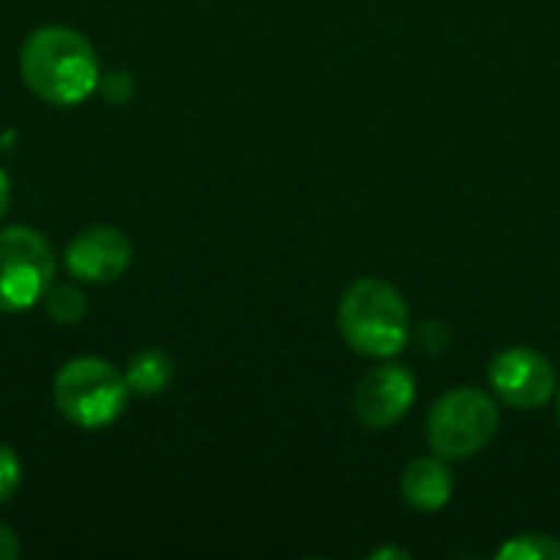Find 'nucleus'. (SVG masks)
Listing matches in <instances>:
<instances>
[{"instance_id":"f257e3e1","label":"nucleus","mask_w":560,"mask_h":560,"mask_svg":"<svg viewBox=\"0 0 560 560\" xmlns=\"http://www.w3.org/2000/svg\"><path fill=\"white\" fill-rule=\"evenodd\" d=\"M23 82L49 105H79L98 89V56L69 26H39L20 49Z\"/></svg>"},{"instance_id":"f03ea898","label":"nucleus","mask_w":560,"mask_h":560,"mask_svg":"<svg viewBox=\"0 0 560 560\" xmlns=\"http://www.w3.org/2000/svg\"><path fill=\"white\" fill-rule=\"evenodd\" d=\"M338 328L351 351L387 361L410 341V308L390 282L358 279L338 302Z\"/></svg>"},{"instance_id":"7ed1b4c3","label":"nucleus","mask_w":560,"mask_h":560,"mask_svg":"<svg viewBox=\"0 0 560 560\" xmlns=\"http://www.w3.org/2000/svg\"><path fill=\"white\" fill-rule=\"evenodd\" d=\"M499 404L479 387H456L443 394L427 417L430 450L450 463L479 456L499 433Z\"/></svg>"},{"instance_id":"20e7f679","label":"nucleus","mask_w":560,"mask_h":560,"mask_svg":"<svg viewBox=\"0 0 560 560\" xmlns=\"http://www.w3.org/2000/svg\"><path fill=\"white\" fill-rule=\"evenodd\" d=\"M52 400L59 413L82 427H112L128 407V381L102 358H75L52 381Z\"/></svg>"},{"instance_id":"39448f33","label":"nucleus","mask_w":560,"mask_h":560,"mask_svg":"<svg viewBox=\"0 0 560 560\" xmlns=\"http://www.w3.org/2000/svg\"><path fill=\"white\" fill-rule=\"evenodd\" d=\"M56 256L30 226L0 230V312L33 308L52 285Z\"/></svg>"},{"instance_id":"423d86ee","label":"nucleus","mask_w":560,"mask_h":560,"mask_svg":"<svg viewBox=\"0 0 560 560\" xmlns=\"http://www.w3.org/2000/svg\"><path fill=\"white\" fill-rule=\"evenodd\" d=\"M489 387L512 410H538L555 400L558 374H555V364L541 351L515 345V348H502L492 358Z\"/></svg>"},{"instance_id":"0eeeda50","label":"nucleus","mask_w":560,"mask_h":560,"mask_svg":"<svg viewBox=\"0 0 560 560\" xmlns=\"http://www.w3.org/2000/svg\"><path fill=\"white\" fill-rule=\"evenodd\" d=\"M413 400H417V381L413 371L404 364L374 368L351 390L354 417L371 430H387L400 423L410 413Z\"/></svg>"},{"instance_id":"6e6552de","label":"nucleus","mask_w":560,"mask_h":560,"mask_svg":"<svg viewBox=\"0 0 560 560\" xmlns=\"http://www.w3.org/2000/svg\"><path fill=\"white\" fill-rule=\"evenodd\" d=\"M131 266V240L115 226H89L66 246V269L82 282H115Z\"/></svg>"},{"instance_id":"1a4fd4ad","label":"nucleus","mask_w":560,"mask_h":560,"mask_svg":"<svg viewBox=\"0 0 560 560\" xmlns=\"http://www.w3.org/2000/svg\"><path fill=\"white\" fill-rule=\"evenodd\" d=\"M453 489H456V479H453L450 459H443L436 453L413 459L400 476V492H404L407 505L420 515L443 512L453 499Z\"/></svg>"},{"instance_id":"9d476101","label":"nucleus","mask_w":560,"mask_h":560,"mask_svg":"<svg viewBox=\"0 0 560 560\" xmlns=\"http://www.w3.org/2000/svg\"><path fill=\"white\" fill-rule=\"evenodd\" d=\"M174 377V364L171 358L161 351V348H144L138 351L131 361H128V371H125V381H128V390L141 394V397H154L161 394Z\"/></svg>"},{"instance_id":"9b49d317","label":"nucleus","mask_w":560,"mask_h":560,"mask_svg":"<svg viewBox=\"0 0 560 560\" xmlns=\"http://www.w3.org/2000/svg\"><path fill=\"white\" fill-rule=\"evenodd\" d=\"M499 560H560V541L551 535H518L499 548Z\"/></svg>"},{"instance_id":"f8f14e48","label":"nucleus","mask_w":560,"mask_h":560,"mask_svg":"<svg viewBox=\"0 0 560 560\" xmlns=\"http://www.w3.org/2000/svg\"><path fill=\"white\" fill-rule=\"evenodd\" d=\"M43 302H46V315L52 322H59V325H72V322H79L85 315V295L75 285H69V282L49 285Z\"/></svg>"},{"instance_id":"ddd939ff","label":"nucleus","mask_w":560,"mask_h":560,"mask_svg":"<svg viewBox=\"0 0 560 560\" xmlns=\"http://www.w3.org/2000/svg\"><path fill=\"white\" fill-rule=\"evenodd\" d=\"M20 459H16V453L10 450V446H3L0 443V505L3 502H10L13 495H16V489H20Z\"/></svg>"},{"instance_id":"4468645a","label":"nucleus","mask_w":560,"mask_h":560,"mask_svg":"<svg viewBox=\"0 0 560 560\" xmlns=\"http://www.w3.org/2000/svg\"><path fill=\"white\" fill-rule=\"evenodd\" d=\"M102 89H105V95H108L112 102H121V98L131 95V79H128V75H108V79L102 82Z\"/></svg>"},{"instance_id":"2eb2a0df","label":"nucleus","mask_w":560,"mask_h":560,"mask_svg":"<svg viewBox=\"0 0 560 560\" xmlns=\"http://www.w3.org/2000/svg\"><path fill=\"white\" fill-rule=\"evenodd\" d=\"M23 551V545H20V538L7 528V525H0V560H10L16 558Z\"/></svg>"},{"instance_id":"dca6fc26","label":"nucleus","mask_w":560,"mask_h":560,"mask_svg":"<svg viewBox=\"0 0 560 560\" xmlns=\"http://www.w3.org/2000/svg\"><path fill=\"white\" fill-rule=\"evenodd\" d=\"M7 207H10V180H7V174L0 171V220H3V213H7Z\"/></svg>"},{"instance_id":"f3484780","label":"nucleus","mask_w":560,"mask_h":560,"mask_svg":"<svg viewBox=\"0 0 560 560\" xmlns=\"http://www.w3.org/2000/svg\"><path fill=\"white\" fill-rule=\"evenodd\" d=\"M371 558H410V551H404V548H381V551H374V555H371Z\"/></svg>"},{"instance_id":"a211bd4d","label":"nucleus","mask_w":560,"mask_h":560,"mask_svg":"<svg viewBox=\"0 0 560 560\" xmlns=\"http://www.w3.org/2000/svg\"><path fill=\"white\" fill-rule=\"evenodd\" d=\"M558 423H560V394H558Z\"/></svg>"}]
</instances>
